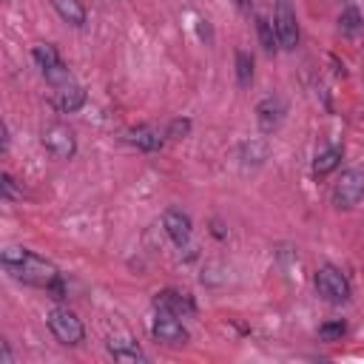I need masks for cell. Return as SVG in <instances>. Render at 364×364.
Returning a JSON list of instances; mask_svg holds the SVG:
<instances>
[{
    "mask_svg": "<svg viewBox=\"0 0 364 364\" xmlns=\"http://www.w3.org/2000/svg\"><path fill=\"white\" fill-rule=\"evenodd\" d=\"M0 262H3V270L11 279H17V282H23L28 287L48 290L60 279V270H57V264L51 259L40 256L34 250H26V247H6Z\"/></svg>",
    "mask_w": 364,
    "mask_h": 364,
    "instance_id": "6da1fadb",
    "label": "cell"
},
{
    "mask_svg": "<svg viewBox=\"0 0 364 364\" xmlns=\"http://www.w3.org/2000/svg\"><path fill=\"white\" fill-rule=\"evenodd\" d=\"M313 282H316L318 296L327 299L330 304H344V301H350V282H347V276H344L338 267L321 264V267L316 270Z\"/></svg>",
    "mask_w": 364,
    "mask_h": 364,
    "instance_id": "7a4b0ae2",
    "label": "cell"
},
{
    "mask_svg": "<svg viewBox=\"0 0 364 364\" xmlns=\"http://www.w3.org/2000/svg\"><path fill=\"white\" fill-rule=\"evenodd\" d=\"M48 330L54 333V338L65 347H77L85 338V327L77 318V313H71L68 307H54L48 313Z\"/></svg>",
    "mask_w": 364,
    "mask_h": 364,
    "instance_id": "3957f363",
    "label": "cell"
},
{
    "mask_svg": "<svg viewBox=\"0 0 364 364\" xmlns=\"http://www.w3.org/2000/svg\"><path fill=\"white\" fill-rule=\"evenodd\" d=\"M364 199V171L347 168L341 171L338 182L333 185V205L338 210H350Z\"/></svg>",
    "mask_w": 364,
    "mask_h": 364,
    "instance_id": "277c9868",
    "label": "cell"
},
{
    "mask_svg": "<svg viewBox=\"0 0 364 364\" xmlns=\"http://www.w3.org/2000/svg\"><path fill=\"white\" fill-rule=\"evenodd\" d=\"M43 148L54 156V159H71L77 154V139H74V131L63 122H54L48 128H43V136H40Z\"/></svg>",
    "mask_w": 364,
    "mask_h": 364,
    "instance_id": "5b68a950",
    "label": "cell"
},
{
    "mask_svg": "<svg viewBox=\"0 0 364 364\" xmlns=\"http://www.w3.org/2000/svg\"><path fill=\"white\" fill-rule=\"evenodd\" d=\"M273 28H276V40H279L282 48L293 51L299 46V20H296V11H293L290 0H276Z\"/></svg>",
    "mask_w": 364,
    "mask_h": 364,
    "instance_id": "8992f818",
    "label": "cell"
},
{
    "mask_svg": "<svg viewBox=\"0 0 364 364\" xmlns=\"http://www.w3.org/2000/svg\"><path fill=\"white\" fill-rule=\"evenodd\" d=\"M151 333L156 341L162 344H185L188 341V330L185 324L179 321V316L168 313V310H156V318L151 324Z\"/></svg>",
    "mask_w": 364,
    "mask_h": 364,
    "instance_id": "52a82bcc",
    "label": "cell"
},
{
    "mask_svg": "<svg viewBox=\"0 0 364 364\" xmlns=\"http://www.w3.org/2000/svg\"><path fill=\"white\" fill-rule=\"evenodd\" d=\"M284 114H287V105L282 97H264L259 105H256V122L262 128V134H273L282 122H284Z\"/></svg>",
    "mask_w": 364,
    "mask_h": 364,
    "instance_id": "ba28073f",
    "label": "cell"
},
{
    "mask_svg": "<svg viewBox=\"0 0 364 364\" xmlns=\"http://www.w3.org/2000/svg\"><path fill=\"white\" fill-rule=\"evenodd\" d=\"M162 228H165V233L173 239V245H188V239H191V216L185 213V210H179V208H168L165 210V216H162Z\"/></svg>",
    "mask_w": 364,
    "mask_h": 364,
    "instance_id": "9c48e42d",
    "label": "cell"
},
{
    "mask_svg": "<svg viewBox=\"0 0 364 364\" xmlns=\"http://www.w3.org/2000/svg\"><path fill=\"white\" fill-rule=\"evenodd\" d=\"M154 307L156 310H168L173 316H191L196 310L193 307V299L188 293H179V290H162V293H156Z\"/></svg>",
    "mask_w": 364,
    "mask_h": 364,
    "instance_id": "30bf717a",
    "label": "cell"
},
{
    "mask_svg": "<svg viewBox=\"0 0 364 364\" xmlns=\"http://www.w3.org/2000/svg\"><path fill=\"white\" fill-rule=\"evenodd\" d=\"M82 102H85V88L77 85L74 80H71V82H63V85L54 88V105H57L60 111L74 114V111L82 108Z\"/></svg>",
    "mask_w": 364,
    "mask_h": 364,
    "instance_id": "8fae6325",
    "label": "cell"
},
{
    "mask_svg": "<svg viewBox=\"0 0 364 364\" xmlns=\"http://www.w3.org/2000/svg\"><path fill=\"white\" fill-rule=\"evenodd\" d=\"M128 142L136 145L139 151H159L162 142H165V136L156 128H151V125H136V128L128 131Z\"/></svg>",
    "mask_w": 364,
    "mask_h": 364,
    "instance_id": "7c38bea8",
    "label": "cell"
},
{
    "mask_svg": "<svg viewBox=\"0 0 364 364\" xmlns=\"http://www.w3.org/2000/svg\"><path fill=\"white\" fill-rule=\"evenodd\" d=\"M31 57H34V63H37V68L43 74L51 71V68H57V65H63V57H60L57 46H51V43H37L31 48Z\"/></svg>",
    "mask_w": 364,
    "mask_h": 364,
    "instance_id": "4fadbf2b",
    "label": "cell"
},
{
    "mask_svg": "<svg viewBox=\"0 0 364 364\" xmlns=\"http://www.w3.org/2000/svg\"><path fill=\"white\" fill-rule=\"evenodd\" d=\"M108 353L117 361H145V353L136 347V341L128 338H108Z\"/></svg>",
    "mask_w": 364,
    "mask_h": 364,
    "instance_id": "5bb4252c",
    "label": "cell"
},
{
    "mask_svg": "<svg viewBox=\"0 0 364 364\" xmlns=\"http://www.w3.org/2000/svg\"><path fill=\"white\" fill-rule=\"evenodd\" d=\"M51 6H54V11L68 23V26H82L85 23V6L80 3V0H51Z\"/></svg>",
    "mask_w": 364,
    "mask_h": 364,
    "instance_id": "9a60e30c",
    "label": "cell"
},
{
    "mask_svg": "<svg viewBox=\"0 0 364 364\" xmlns=\"http://www.w3.org/2000/svg\"><path fill=\"white\" fill-rule=\"evenodd\" d=\"M338 28H341V34H347L353 40L361 37L364 34V17H361V11L355 6H347L341 11V17H338Z\"/></svg>",
    "mask_w": 364,
    "mask_h": 364,
    "instance_id": "2e32d148",
    "label": "cell"
},
{
    "mask_svg": "<svg viewBox=\"0 0 364 364\" xmlns=\"http://www.w3.org/2000/svg\"><path fill=\"white\" fill-rule=\"evenodd\" d=\"M256 31H259V43H262V48H264L267 54H273V51H276V46H279V40H276V28H273V20H267L264 14H256Z\"/></svg>",
    "mask_w": 364,
    "mask_h": 364,
    "instance_id": "e0dca14e",
    "label": "cell"
},
{
    "mask_svg": "<svg viewBox=\"0 0 364 364\" xmlns=\"http://www.w3.org/2000/svg\"><path fill=\"white\" fill-rule=\"evenodd\" d=\"M341 148L336 145V148H327V151H321L318 156H316V162H313V171H316V176H324V173H330L336 165H338V159H341Z\"/></svg>",
    "mask_w": 364,
    "mask_h": 364,
    "instance_id": "ac0fdd59",
    "label": "cell"
},
{
    "mask_svg": "<svg viewBox=\"0 0 364 364\" xmlns=\"http://www.w3.org/2000/svg\"><path fill=\"white\" fill-rule=\"evenodd\" d=\"M236 82L242 88H247L253 82V57L247 51H242V48L236 51Z\"/></svg>",
    "mask_w": 364,
    "mask_h": 364,
    "instance_id": "d6986e66",
    "label": "cell"
},
{
    "mask_svg": "<svg viewBox=\"0 0 364 364\" xmlns=\"http://www.w3.org/2000/svg\"><path fill=\"white\" fill-rule=\"evenodd\" d=\"M344 333H347V324H344V321H327V324L318 327V336H321L324 341H336V338H341Z\"/></svg>",
    "mask_w": 364,
    "mask_h": 364,
    "instance_id": "ffe728a7",
    "label": "cell"
},
{
    "mask_svg": "<svg viewBox=\"0 0 364 364\" xmlns=\"http://www.w3.org/2000/svg\"><path fill=\"white\" fill-rule=\"evenodd\" d=\"M188 131H191V119H173V122L168 125L165 136H171V139H185Z\"/></svg>",
    "mask_w": 364,
    "mask_h": 364,
    "instance_id": "44dd1931",
    "label": "cell"
},
{
    "mask_svg": "<svg viewBox=\"0 0 364 364\" xmlns=\"http://www.w3.org/2000/svg\"><path fill=\"white\" fill-rule=\"evenodd\" d=\"M3 196H6V199H20V196H23V191L14 185L11 173H3Z\"/></svg>",
    "mask_w": 364,
    "mask_h": 364,
    "instance_id": "7402d4cb",
    "label": "cell"
},
{
    "mask_svg": "<svg viewBox=\"0 0 364 364\" xmlns=\"http://www.w3.org/2000/svg\"><path fill=\"white\" fill-rule=\"evenodd\" d=\"M0 364H11V350H9L6 341H3V350H0Z\"/></svg>",
    "mask_w": 364,
    "mask_h": 364,
    "instance_id": "603a6c76",
    "label": "cell"
}]
</instances>
